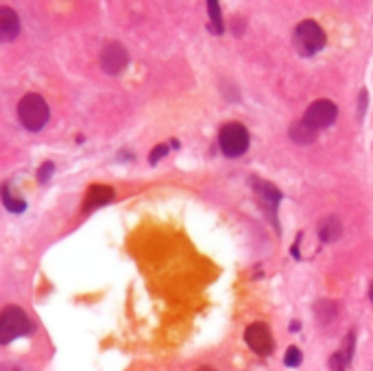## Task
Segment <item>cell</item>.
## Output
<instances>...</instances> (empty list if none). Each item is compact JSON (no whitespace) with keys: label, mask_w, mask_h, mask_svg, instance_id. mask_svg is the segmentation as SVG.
I'll use <instances>...</instances> for the list:
<instances>
[{"label":"cell","mask_w":373,"mask_h":371,"mask_svg":"<svg viewBox=\"0 0 373 371\" xmlns=\"http://www.w3.org/2000/svg\"><path fill=\"white\" fill-rule=\"evenodd\" d=\"M326 42H328L326 31H323L321 25L315 20H304L295 27L293 44H295V51L302 57H312L321 53L326 49Z\"/></svg>","instance_id":"6da1fadb"},{"label":"cell","mask_w":373,"mask_h":371,"mask_svg":"<svg viewBox=\"0 0 373 371\" xmlns=\"http://www.w3.org/2000/svg\"><path fill=\"white\" fill-rule=\"evenodd\" d=\"M18 118L24 129L42 131L48 123V118H51V110H48V103L40 94H27L18 103Z\"/></svg>","instance_id":"7a4b0ae2"},{"label":"cell","mask_w":373,"mask_h":371,"mask_svg":"<svg viewBox=\"0 0 373 371\" xmlns=\"http://www.w3.org/2000/svg\"><path fill=\"white\" fill-rule=\"evenodd\" d=\"M31 332V319L18 306H7L0 313V345H9Z\"/></svg>","instance_id":"3957f363"},{"label":"cell","mask_w":373,"mask_h":371,"mask_svg":"<svg viewBox=\"0 0 373 371\" xmlns=\"http://www.w3.org/2000/svg\"><path fill=\"white\" fill-rule=\"evenodd\" d=\"M221 151L227 158H240L249 151V131L240 123H227L219 134Z\"/></svg>","instance_id":"277c9868"},{"label":"cell","mask_w":373,"mask_h":371,"mask_svg":"<svg viewBox=\"0 0 373 371\" xmlns=\"http://www.w3.org/2000/svg\"><path fill=\"white\" fill-rule=\"evenodd\" d=\"M336 116H339V107H336L332 101L321 99V101H315L308 107L302 121L315 131H321V129H328L330 125H334Z\"/></svg>","instance_id":"5b68a950"},{"label":"cell","mask_w":373,"mask_h":371,"mask_svg":"<svg viewBox=\"0 0 373 371\" xmlns=\"http://www.w3.org/2000/svg\"><path fill=\"white\" fill-rule=\"evenodd\" d=\"M99 62L107 75H120L129 66V53L120 42H112L101 51Z\"/></svg>","instance_id":"8992f818"},{"label":"cell","mask_w":373,"mask_h":371,"mask_svg":"<svg viewBox=\"0 0 373 371\" xmlns=\"http://www.w3.org/2000/svg\"><path fill=\"white\" fill-rule=\"evenodd\" d=\"M245 341L251 350L260 356H269L275 347L273 334H271L269 326H264V323H251V326L245 330Z\"/></svg>","instance_id":"52a82bcc"},{"label":"cell","mask_w":373,"mask_h":371,"mask_svg":"<svg viewBox=\"0 0 373 371\" xmlns=\"http://www.w3.org/2000/svg\"><path fill=\"white\" fill-rule=\"evenodd\" d=\"M251 186H254L260 203L267 208L269 219L275 223V210H278V203L282 201V193L271 182H264V179H251Z\"/></svg>","instance_id":"ba28073f"},{"label":"cell","mask_w":373,"mask_h":371,"mask_svg":"<svg viewBox=\"0 0 373 371\" xmlns=\"http://www.w3.org/2000/svg\"><path fill=\"white\" fill-rule=\"evenodd\" d=\"M20 35V18L11 7H0V44L14 42Z\"/></svg>","instance_id":"9c48e42d"},{"label":"cell","mask_w":373,"mask_h":371,"mask_svg":"<svg viewBox=\"0 0 373 371\" xmlns=\"http://www.w3.org/2000/svg\"><path fill=\"white\" fill-rule=\"evenodd\" d=\"M114 199V190L110 186H101V184H96L88 190V195H86V203H83V212H92L96 208H101L105 206V203H110Z\"/></svg>","instance_id":"30bf717a"},{"label":"cell","mask_w":373,"mask_h":371,"mask_svg":"<svg viewBox=\"0 0 373 371\" xmlns=\"http://www.w3.org/2000/svg\"><path fill=\"white\" fill-rule=\"evenodd\" d=\"M354 347H356V332H350V337L345 339L343 347L332 356V361H330L332 371H345L350 367L352 358H354Z\"/></svg>","instance_id":"8fae6325"},{"label":"cell","mask_w":373,"mask_h":371,"mask_svg":"<svg viewBox=\"0 0 373 371\" xmlns=\"http://www.w3.org/2000/svg\"><path fill=\"white\" fill-rule=\"evenodd\" d=\"M317 232H319L321 243L332 245V243H336L343 236V223H341L339 217H326V219L319 221Z\"/></svg>","instance_id":"7c38bea8"},{"label":"cell","mask_w":373,"mask_h":371,"mask_svg":"<svg viewBox=\"0 0 373 371\" xmlns=\"http://www.w3.org/2000/svg\"><path fill=\"white\" fill-rule=\"evenodd\" d=\"M319 131H315L312 127H308L304 121H299L291 127V138L297 142V145H312L317 140Z\"/></svg>","instance_id":"4fadbf2b"},{"label":"cell","mask_w":373,"mask_h":371,"mask_svg":"<svg viewBox=\"0 0 373 371\" xmlns=\"http://www.w3.org/2000/svg\"><path fill=\"white\" fill-rule=\"evenodd\" d=\"M0 195H3V201H5V206L9 212H14V214H20L27 210V201H24L22 197H18L14 190H11L9 184H3L0 186Z\"/></svg>","instance_id":"5bb4252c"},{"label":"cell","mask_w":373,"mask_h":371,"mask_svg":"<svg viewBox=\"0 0 373 371\" xmlns=\"http://www.w3.org/2000/svg\"><path fill=\"white\" fill-rule=\"evenodd\" d=\"M315 313H317L319 323H332L336 313H339V308H336V304L330 302V299H321V302L315 306Z\"/></svg>","instance_id":"9a60e30c"},{"label":"cell","mask_w":373,"mask_h":371,"mask_svg":"<svg viewBox=\"0 0 373 371\" xmlns=\"http://www.w3.org/2000/svg\"><path fill=\"white\" fill-rule=\"evenodd\" d=\"M208 3V16H210V29L212 33H223V16H221V5L219 0H206Z\"/></svg>","instance_id":"2e32d148"},{"label":"cell","mask_w":373,"mask_h":371,"mask_svg":"<svg viewBox=\"0 0 373 371\" xmlns=\"http://www.w3.org/2000/svg\"><path fill=\"white\" fill-rule=\"evenodd\" d=\"M304 361V356H302V350L299 347H288V352L284 356V365L286 367H299Z\"/></svg>","instance_id":"e0dca14e"},{"label":"cell","mask_w":373,"mask_h":371,"mask_svg":"<svg viewBox=\"0 0 373 371\" xmlns=\"http://www.w3.org/2000/svg\"><path fill=\"white\" fill-rule=\"evenodd\" d=\"M53 171H55V166H53V162H46V164H42V169H40V173H38V179L42 184H46L48 179H51V175H53Z\"/></svg>","instance_id":"ac0fdd59"},{"label":"cell","mask_w":373,"mask_h":371,"mask_svg":"<svg viewBox=\"0 0 373 371\" xmlns=\"http://www.w3.org/2000/svg\"><path fill=\"white\" fill-rule=\"evenodd\" d=\"M168 153V147L166 145H160V147H155L153 151H151V155H149V160H151V164H158L164 155Z\"/></svg>","instance_id":"d6986e66"},{"label":"cell","mask_w":373,"mask_h":371,"mask_svg":"<svg viewBox=\"0 0 373 371\" xmlns=\"http://www.w3.org/2000/svg\"><path fill=\"white\" fill-rule=\"evenodd\" d=\"M365 110H367V92L363 90V94H360V118L365 116Z\"/></svg>","instance_id":"ffe728a7"},{"label":"cell","mask_w":373,"mask_h":371,"mask_svg":"<svg viewBox=\"0 0 373 371\" xmlns=\"http://www.w3.org/2000/svg\"><path fill=\"white\" fill-rule=\"evenodd\" d=\"M369 299L373 302V282H371V286H369Z\"/></svg>","instance_id":"44dd1931"},{"label":"cell","mask_w":373,"mask_h":371,"mask_svg":"<svg viewBox=\"0 0 373 371\" xmlns=\"http://www.w3.org/2000/svg\"><path fill=\"white\" fill-rule=\"evenodd\" d=\"M197 371H214V369H210V367H199Z\"/></svg>","instance_id":"7402d4cb"}]
</instances>
